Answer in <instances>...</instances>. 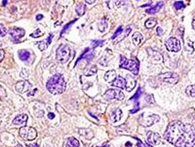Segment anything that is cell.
<instances>
[{
	"label": "cell",
	"instance_id": "1",
	"mask_svg": "<svg viewBox=\"0 0 195 147\" xmlns=\"http://www.w3.org/2000/svg\"><path fill=\"white\" fill-rule=\"evenodd\" d=\"M164 138L175 147H195V128L180 121L169 124Z\"/></svg>",
	"mask_w": 195,
	"mask_h": 147
},
{
	"label": "cell",
	"instance_id": "2",
	"mask_svg": "<svg viewBox=\"0 0 195 147\" xmlns=\"http://www.w3.org/2000/svg\"><path fill=\"white\" fill-rule=\"evenodd\" d=\"M46 88L48 91L53 95L62 94L66 88V83L63 76L60 74H57L54 75L47 82Z\"/></svg>",
	"mask_w": 195,
	"mask_h": 147
},
{
	"label": "cell",
	"instance_id": "3",
	"mask_svg": "<svg viewBox=\"0 0 195 147\" xmlns=\"http://www.w3.org/2000/svg\"><path fill=\"white\" fill-rule=\"evenodd\" d=\"M70 47L65 44H62L58 49H57V52H56V57L57 60L60 63H65L68 62V60L70 59Z\"/></svg>",
	"mask_w": 195,
	"mask_h": 147
},
{
	"label": "cell",
	"instance_id": "4",
	"mask_svg": "<svg viewBox=\"0 0 195 147\" xmlns=\"http://www.w3.org/2000/svg\"><path fill=\"white\" fill-rule=\"evenodd\" d=\"M120 67L130 71L134 75H137L139 73V63L133 60H129L126 57L121 56L120 57Z\"/></svg>",
	"mask_w": 195,
	"mask_h": 147
},
{
	"label": "cell",
	"instance_id": "5",
	"mask_svg": "<svg viewBox=\"0 0 195 147\" xmlns=\"http://www.w3.org/2000/svg\"><path fill=\"white\" fill-rule=\"evenodd\" d=\"M19 135L23 140H32L37 137V131L33 127H23L20 129Z\"/></svg>",
	"mask_w": 195,
	"mask_h": 147
},
{
	"label": "cell",
	"instance_id": "6",
	"mask_svg": "<svg viewBox=\"0 0 195 147\" xmlns=\"http://www.w3.org/2000/svg\"><path fill=\"white\" fill-rule=\"evenodd\" d=\"M159 120H160V117L158 115L152 114V115H147L146 117H145L143 115H141L139 121V123L141 125L144 126L145 127H148L155 124V123L158 122Z\"/></svg>",
	"mask_w": 195,
	"mask_h": 147
},
{
	"label": "cell",
	"instance_id": "7",
	"mask_svg": "<svg viewBox=\"0 0 195 147\" xmlns=\"http://www.w3.org/2000/svg\"><path fill=\"white\" fill-rule=\"evenodd\" d=\"M165 46L167 50L170 51V52H177L180 51V49H181L180 40L177 39L176 38H173V37H171L166 40Z\"/></svg>",
	"mask_w": 195,
	"mask_h": 147
},
{
	"label": "cell",
	"instance_id": "8",
	"mask_svg": "<svg viewBox=\"0 0 195 147\" xmlns=\"http://www.w3.org/2000/svg\"><path fill=\"white\" fill-rule=\"evenodd\" d=\"M159 80L162 82H168L170 84H176L178 82L179 76L176 73H172V72H167V73L161 74L158 75Z\"/></svg>",
	"mask_w": 195,
	"mask_h": 147
},
{
	"label": "cell",
	"instance_id": "9",
	"mask_svg": "<svg viewBox=\"0 0 195 147\" xmlns=\"http://www.w3.org/2000/svg\"><path fill=\"white\" fill-rule=\"evenodd\" d=\"M104 96L108 99H117V100H123L125 97V95L121 90L117 89H109L107 90L104 94Z\"/></svg>",
	"mask_w": 195,
	"mask_h": 147
},
{
	"label": "cell",
	"instance_id": "10",
	"mask_svg": "<svg viewBox=\"0 0 195 147\" xmlns=\"http://www.w3.org/2000/svg\"><path fill=\"white\" fill-rule=\"evenodd\" d=\"M32 88V85L27 80H22L17 82L15 85V90L19 93H25L29 91Z\"/></svg>",
	"mask_w": 195,
	"mask_h": 147
},
{
	"label": "cell",
	"instance_id": "11",
	"mask_svg": "<svg viewBox=\"0 0 195 147\" xmlns=\"http://www.w3.org/2000/svg\"><path fill=\"white\" fill-rule=\"evenodd\" d=\"M147 142L153 145H158L161 142V136L156 132L149 131L147 133Z\"/></svg>",
	"mask_w": 195,
	"mask_h": 147
},
{
	"label": "cell",
	"instance_id": "12",
	"mask_svg": "<svg viewBox=\"0 0 195 147\" xmlns=\"http://www.w3.org/2000/svg\"><path fill=\"white\" fill-rule=\"evenodd\" d=\"M9 34L15 40H19L25 35V30L22 28L14 27V28H12L9 30Z\"/></svg>",
	"mask_w": 195,
	"mask_h": 147
},
{
	"label": "cell",
	"instance_id": "13",
	"mask_svg": "<svg viewBox=\"0 0 195 147\" xmlns=\"http://www.w3.org/2000/svg\"><path fill=\"white\" fill-rule=\"evenodd\" d=\"M28 116L26 114H20L17 115L16 117L13 121V124L15 125H23L25 126L27 124Z\"/></svg>",
	"mask_w": 195,
	"mask_h": 147
},
{
	"label": "cell",
	"instance_id": "14",
	"mask_svg": "<svg viewBox=\"0 0 195 147\" xmlns=\"http://www.w3.org/2000/svg\"><path fill=\"white\" fill-rule=\"evenodd\" d=\"M63 147H80L79 141L74 137L68 138L63 143Z\"/></svg>",
	"mask_w": 195,
	"mask_h": 147
},
{
	"label": "cell",
	"instance_id": "15",
	"mask_svg": "<svg viewBox=\"0 0 195 147\" xmlns=\"http://www.w3.org/2000/svg\"><path fill=\"white\" fill-rule=\"evenodd\" d=\"M126 86H125V90L127 91H131L136 86V84H137V82H136V80L133 77H132L131 75H127L126 76Z\"/></svg>",
	"mask_w": 195,
	"mask_h": 147
},
{
	"label": "cell",
	"instance_id": "16",
	"mask_svg": "<svg viewBox=\"0 0 195 147\" xmlns=\"http://www.w3.org/2000/svg\"><path fill=\"white\" fill-rule=\"evenodd\" d=\"M112 86H115V87L120 88L122 89H125V86H126V80L125 79H124L123 77H117V78L115 79V80L112 82Z\"/></svg>",
	"mask_w": 195,
	"mask_h": 147
},
{
	"label": "cell",
	"instance_id": "17",
	"mask_svg": "<svg viewBox=\"0 0 195 147\" xmlns=\"http://www.w3.org/2000/svg\"><path fill=\"white\" fill-rule=\"evenodd\" d=\"M53 37H54V35H50L48 37V38H46L44 40H42V41L39 42V44H38L39 49H40L41 51H44V50H45L46 49L48 48L49 44L52 43V38H53Z\"/></svg>",
	"mask_w": 195,
	"mask_h": 147
},
{
	"label": "cell",
	"instance_id": "18",
	"mask_svg": "<svg viewBox=\"0 0 195 147\" xmlns=\"http://www.w3.org/2000/svg\"><path fill=\"white\" fill-rule=\"evenodd\" d=\"M79 134L86 139H92L94 137V133L90 129H80Z\"/></svg>",
	"mask_w": 195,
	"mask_h": 147
},
{
	"label": "cell",
	"instance_id": "19",
	"mask_svg": "<svg viewBox=\"0 0 195 147\" xmlns=\"http://www.w3.org/2000/svg\"><path fill=\"white\" fill-rule=\"evenodd\" d=\"M117 78V74L115 70L108 71L104 75V80L107 82H112Z\"/></svg>",
	"mask_w": 195,
	"mask_h": 147
},
{
	"label": "cell",
	"instance_id": "20",
	"mask_svg": "<svg viewBox=\"0 0 195 147\" xmlns=\"http://www.w3.org/2000/svg\"><path fill=\"white\" fill-rule=\"evenodd\" d=\"M132 40H133V44L135 46H139L141 42L143 40V36L141 33L138 32H136L133 34L132 35Z\"/></svg>",
	"mask_w": 195,
	"mask_h": 147
},
{
	"label": "cell",
	"instance_id": "21",
	"mask_svg": "<svg viewBox=\"0 0 195 147\" xmlns=\"http://www.w3.org/2000/svg\"><path fill=\"white\" fill-rule=\"evenodd\" d=\"M163 6H164V2H158L155 6H154V7H150V8L146 10V13H147L148 14L156 13L157 12H158L159 10H161V8Z\"/></svg>",
	"mask_w": 195,
	"mask_h": 147
},
{
	"label": "cell",
	"instance_id": "22",
	"mask_svg": "<svg viewBox=\"0 0 195 147\" xmlns=\"http://www.w3.org/2000/svg\"><path fill=\"white\" fill-rule=\"evenodd\" d=\"M122 116V110L120 109H117L116 110H115L113 113H112V115H111V119H112V122L115 123V122H117L118 121L120 120Z\"/></svg>",
	"mask_w": 195,
	"mask_h": 147
},
{
	"label": "cell",
	"instance_id": "23",
	"mask_svg": "<svg viewBox=\"0 0 195 147\" xmlns=\"http://www.w3.org/2000/svg\"><path fill=\"white\" fill-rule=\"evenodd\" d=\"M76 11L78 16H83L86 11V5L84 3H79L76 7Z\"/></svg>",
	"mask_w": 195,
	"mask_h": 147
},
{
	"label": "cell",
	"instance_id": "24",
	"mask_svg": "<svg viewBox=\"0 0 195 147\" xmlns=\"http://www.w3.org/2000/svg\"><path fill=\"white\" fill-rule=\"evenodd\" d=\"M97 73V67L95 65H92L90 68H87V69H85V71H84L85 76H92L95 74Z\"/></svg>",
	"mask_w": 195,
	"mask_h": 147
},
{
	"label": "cell",
	"instance_id": "25",
	"mask_svg": "<svg viewBox=\"0 0 195 147\" xmlns=\"http://www.w3.org/2000/svg\"><path fill=\"white\" fill-rule=\"evenodd\" d=\"M30 56V54L27 50H21L19 52V57L23 61H26L29 59Z\"/></svg>",
	"mask_w": 195,
	"mask_h": 147
},
{
	"label": "cell",
	"instance_id": "26",
	"mask_svg": "<svg viewBox=\"0 0 195 147\" xmlns=\"http://www.w3.org/2000/svg\"><path fill=\"white\" fill-rule=\"evenodd\" d=\"M156 24H157V22L155 18H150L145 22V27H147V28H152V27H155V26L156 25Z\"/></svg>",
	"mask_w": 195,
	"mask_h": 147
},
{
	"label": "cell",
	"instance_id": "27",
	"mask_svg": "<svg viewBox=\"0 0 195 147\" xmlns=\"http://www.w3.org/2000/svg\"><path fill=\"white\" fill-rule=\"evenodd\" d=\"M186 93L191 97H195V85H189L186 89Z\"/></svg>",
	"mask_w": 195,
	"mask_h": 147
},
{
	"label": "cell",
	"instance_id": "28",
	"mask_svg": "<svg viewBox=\"0 0 195 147\" xmlns=\"http://www.w3.org/2000/svg\"><path fill=\"white\" fill-rule=\"evenodd\" d=\"M107 27V22L105 20H102L100 23L99 24V30L100 32H103L106 30Z\"/></svg>",
	"mask_w": 195,
	"mask_h": 147
},
{
	"label": "cell",
	"instance_id": "29",
	"mask_svg": "<svg viewBox=\"0 0 195 147\" xmlns=\"http://www.w3.org/2000/svg\"><path fill=\"white\" fill-rule=\"evenodd\" d=\"M142 88L140 87L138 88V90H137V92L135 93V94L133 96L131 97L130 99V100H137V99L139 98L140 96H141V95H142Z\"/></svg>",
	"mask_w": 195,
	"mask_h": 147
},
{
	"label": "cell",
	"instance_id": "30",
	"mask_svg": "<svg viewBox=\"0 0 195 147\" xmlns=\"http://www.w3.org/2000/svg\"><path fill=\"white\" fill-rule=\"evenodd\" d=\"M123 32V27H119L117 29V30L115 31V34H114V35H112V40H114V39L116 38L117 37H118L119 35H120V34H121Z\"/></svg>",
	"mask_w": 195,
	"mask_h": 147
},
{
	"label": "cell",
	"instance_id": "31",
	"mask_svg": "<svg viewBox=\"0 0 195 147\" xmlns=\"http://www.w3.org/2000/svg\"><path fill=\"white\" fill-rule=\"evenodd\" d=\"M175 7L177 10H182L185 7V5H184V2L179 1V2H176L175 3Z\"/></svg>",
	"mask_w": 195,
	"mask_h": 147
},
{
	"label": "cell",
	"instance_id": "32",
	"mask_svg": "<svg viewBox=\"0 0 195 147\" xmlns=\"http://www.w3.org/2000/svg\"><path fill=\"white\" fill-rule=\"evenodd\" d=\"M92 47H93V48H95V47H99V46H101L102 44L104 43V40H92Z\"/></svg>",
	"mask_w": 195,
	"mask_h": 147
},
{
	"label": "cell",
	"instance_id": "33",
	"mask_svg": "<svg viewBox=\"0 0 195 147\" xmlns=\"http://www.w3.org/2000/svg\"><path fill=\"white\" fill-rule=\"evenodd\" d=\"M6 33H7V30H6L5 27L3 24H0V37L5 36Z\"/></svg>",
	"mask_w": 195,
	"mask_h": 147
},
{
	"label": "cell",
	"instance_id": "34",
	"mask_svg": "<svg viewBox=\"0 0 195 147\" xmlns=\"http://www.w3.org/2000/svg\"><path fill=\"white\" fill-rule=\"evenodd\" d=\"M76 21H77V19H75V20L72 21V22H70V23H68V24H66V25H65V27H64V28L62 30V31H61V35H62V34L64 33V32H65V31H66V30H68V29L69 27H70V26H71L72 24H73L74 23V22H76Z\"/></svg>",
	"mask_w": 195,
	"mask_h": 147
},
{
	"label": "cell",
	"instance_id": "35",
	"mask_svg": "<svg viewBox=\"0 0 195 147\" xmlns=\"http://www.w3.org/2000/svg\"><path fill=\"white\" fill-rule=\"evenodd\" d=\"M145 100L147 101V102L150 104H153L155 102V100H154V97L153 96L151 95V94H149V95H147L145 96Z\"/></svg>",
	"mask_w": 195,
	"mask_h": 147
},
{
	"label": "cell",
	"instance_id": "36",
	"mask_svg": "<svg viewBox=\"0 0 195 147\" xmlns=\"http://www.w3.org/2000/svg\"><path fill=\"white\" fill-rule=\"evenodd\" d=\"M40 32H41V31H40V29H38V30H36L34 33L31 34V36L34 37V38H38V37H40V35H43V33H40Z\"/></svg>",
	"mask_w": 195,
	"mask_h": 147
},
{
	"label": "cell",
	"instance_id": "37",
	"mask_svg": "<svg viewBox=\"0 0 195 147\" xmlns=\"http://www.w3.org/2000/svg\"><path fill=\"white\" fill-rule=\"evenodd\" d=\"M139 110V106L138 102H137V106H135V107H133V110H131V113H134L137 112Z\"/></svg>",
	"mask_w": 195,
	"mask_h": 147
},
{
	"label": "cell",
	"instance_id": "38",
	"mask_svg": "<svg viewBox=\"0 0 195 147\" xmlns=\"http://www.w3.org/2000/svg\"><path fill=\"white\" fill-rule=\"evenodd\" d=\"M136 139H137V140H138V143L137 144V147H145V145L143 144V143L142 142V141H141V140H139L138 138H136Z\"/></svg>",
	"mask_w": 195,
	"mask_h": 147
},
{
	"label": "cell",
	"instance_id": "39",
	"mask_svg": "<svg viewBox=\"0 0 195 147\" xmlns=\"http://www.w3.org/2000/svg\"><path fill=\"white\" fill-rule=\"evenodd\" d=\"M156 31H157V34H158V35H161L162 34H163V30H162L161 27H158V28H157Z\"/></svg>",
	"mask_w": 195,
	"mask_h": 147
},
{
	"label": "cell",
	"instance_id": "40",
	"mask_svg": "<svg viewBox=\"0 0 195 147\" xmlns=\"http://www.w3.org/2000/svg\"><path fill=\"white\" fill-rule=\"evenodd\" d=\"M54 117H55V115H54V113H49L48 114V118L49 119H54Z\"/></svg>",
	"mask_w": 195,
	"mask_h": 147
},
{
	"label": "cell",
	"instance_id": "41",
	"mask_svg": "<svg viewBox=\"0 0 195 147\" xmlns=\"http://www.w3.org/2000/svg\"><path fill=\"white\" fill-rule=\"evenodd\" d=\"M4 55H5V53H4L3 51L0 50V62L3 60L4 58Z\"/></svg>",
	"mask_w": 195,
	"mask_h": 147
},
{
	"label": "cell",
	"instance_id": "42",
	"mask_svg": "<svg viewBox=\"0 0 195 147\" xmlns=\"http://www.w3.org/2000/svg\"><path fill=\"white\" fill-rule=\"evenodd\" d=\"M27 147H40L39 146L38 144H29V145H27Z\"/></svg>",
	"mask_w": 195,
	"mask_h": 147
},
{
	"label": "cell",
	"instance_id": "43",
	"mask_svg": "<svg viewBox=\"0 0 195 147\" xmlns=\"http://www.w3.org/2000/svg\"><path fill=\"white\" fill-rule=\"evenodd\" d=\"M43 15H40V14H39V15H37V16H36V20L37 21H40L41 20L42 18H43Z\"/></svg>",
	"mask_w": 195,
	"mask_h": 147
},
{
	"label": "cell",
	"instance_id": "44",
	"mask_svg": "<svg viewBox=\"0 0 195 147\" xmlns=\"http://www.w3.org/2000/svg\"><path fill=\"white\" fill-rule=\"evenodd\" d=\"M93 147H109V144H103V146H94Z\"/></svg>",
	"mask_w": 195,
	"mask_h": 147
},
{
	"label": "cell",
	"instance_id": "45",
	"mask_svg": "<svg viewBox=\"0 0 195 147\" xmlns=\"http://www.w3.org/2000/svg\"><path fill=\"white\" fill-rule=\"evenodd\" d=\"M85 2H87L88 4H92V3H94V2H95V1H94V0H92V1H87V0H86Z\"/></svg>",
	"mask_w": 195,
	"mask_h": 147
},
{
	"label": "cell",
	"instance_id": "46",
	"mask_svg": "<svg viewBox=\"0 0 195 147\" xmlns=\"http://www.w3.org/2000/svg\"><path fill=\"white\" fill-rule=\"evenodd\" d=\"M192 26H193V28L195 29V20H194L192 22Z\"/></svg>",
	"mask_w": 195,
	"mask_h": 147
},
{
	"label": "cell",
	"instance_id": "47",
	"mask_svg": "<svg viewBox=\"0 0 195 147\" xmlns=\"http://www.w3.org/2000/svg\"><path fill=\"white\" fill-rule=\"evenodd\" d=\"M15 147H23V146H22L21 145V144H17V145L15 146Z\"/></svg>",
	"mask_w": 195,
	"mask_h": 147
},
{
	"label": "cell",
	"instance_id": "48",
	"mask_svg": "<svg viewBox=\"0 0 195 147\" xmlns=\"http://www.w3.org/2000/svg\"><path fill=\"white\" fill-rule=\"evenodd\" d=\"M146 147H153L151 145H150V144H146Z\"/></svg>",
	"mask_w": 195,
	"mask_h": 147
}]
</instances>
